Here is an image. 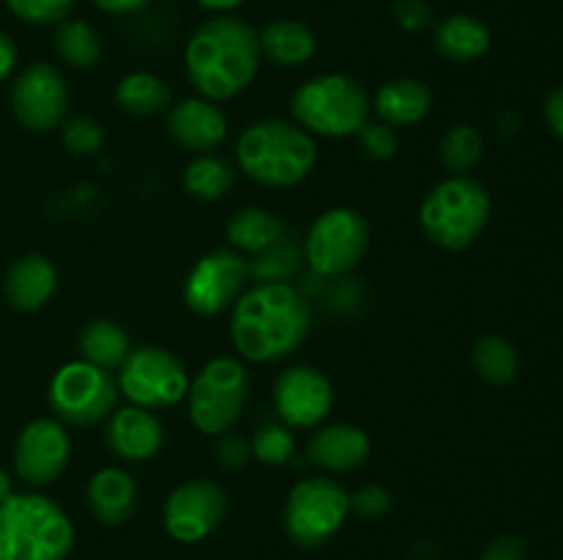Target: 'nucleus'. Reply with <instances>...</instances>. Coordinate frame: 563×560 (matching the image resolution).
I'll use <instances>...</instances> for the list:
<instances>
[{
  "instance_id": "1",
  "label": "nucleus",
  "mask_w": 563,
  "mask_h": 560,
  "mask_svg": "<svg viewBox=\"0 0 563 560\" xmlns=\"http://www.w3.org/2000/svg\"><path fill=\"white\" fill-rule=\"evenodd\" d=\"M311 322V307L295 285L256 283L231 307V344L245 360L275 362L300 349Z\"/></svg>"
},
{
  "instance_id": "2",
  "label": "nucleus",
  "mask_w": 563,
  "mask_h": 560,
  "mask_svg": "<svg viewBox=\"0 0 563 560\" xmlns=\"http://www.w3.org/2000/svg\"><path fill=\"white\" fill-rule=\"evenodd\" d=\"M258 31L245 20L218 14L203 22L185 47L190 86L209 102H225L245 91L262 66Z\"/></svg>"
},
{
  "instance_id": "3",
  "label": "nucleus",
  "mask_w": 563,
  "mask_h": 560,
  "mask_svg": "<svg viewBox=\"0 0 563 560\" xmlns=\"http://www.w3.org/2000/svg\"><path fill=\"white\" fill-rule=\"evenodd\" d=\"M75 527L55 500L14 492L0 500V560H66Z\"/></svg>"
},
{
  "instance_id": "4",
  "label": "nucleus",
  "mask_w": 563,
  "mask_h": 560,
  "mask_svg": "<svg viewBox=\"0 0 563 560\" xmlns=\"http://www.w3.org/2000/svg\"><path fill=\"white\" fill-rule=\"evenodd\" d=\"M236 165L262 187H295L317 165V143L291 121L264 119L236 141Z\"/></svg>"
},
{
  "instance_id": "5",
  "label": "nucleus",
  "mask_w": 563,
  "mask_h": 560,
  "mask_svg": "<svg viewBox=\"0 0 563 560\" xmlns=\"http://www.w3.org/2000/svg\"><path fill=\"white\" fill-rule=\"evenodd\" d=\"M493 198L473 176H449L427 192L421 203V228L443 250H465L487 228Z\"/></svg>"
},
{
  "instance_id": "6",
  "label": "nucleus",
  "mask_w": 563,
  "mask_h": 560,
  "mask_svg": "<svg viewBox=\"0 0 563 560\" xmlns=\"http://www.w3.org/2000/svg\"><path fill=\"white\" fill-rule=\"evenodd\" d=\"M368 110L372 104L361 82L339 71L311 77L291 93L295 124L302 126L308 135H357V130L368 121Z\"/></svg>"
},
{
  "instance_id": "7",
  "label": "nucleus",
  "mask_w": 563,
  "mask_h": 560,
  "mask_svg": "<svg viewBox=\"0 0 563 560\" xmlns=\"http://www.w3.org/2000/svg\"><path fill=\"white\" fill-rule=\"evenodd\" d=\"M251 395V377L236 357H214L187 388L190 423L207 437L231 432Z\"/></svg>"
},
{
  "instance_id": "8",
  "label": "nucleus",
  "mask_w": 563,
  "mask_h": 560,
  "mask_svg": "<svg viewBox=\"0 0 563 560\" xmlns=\"http://www.w3.org/2000/svg\"><path fill=\"white\" fill-rule=\"evenodd\" d=\"M350 494L333 478H306L295 483L284 505V530L300 549L328 544L350 516Z\"/></svg>"
},
{
  "instance_id": "9",
  "label": "nucleus",
  "mask_w": 563,
  "mask_h": 560,
  "mask_svg": "<svg viewBox=\"0 0 563 560\" xmlns=\"http://www.w3.org/2000/svg\"><path fill=\"white\" fill-rule=\"evenodd\" d=\"M372 245V225L357 209L335 206L319 214L306 234L302 256L322 278L352 272Z\"/></svg>"
},
{
  "instance_id": "10",
  "label": "nucleus",
  "mask_w": 563,
  "mask_h": 560,
  "mask_svg": "<svg viewBox=\"0 0 563 560\" xmlns=\"http://www.w3.org/2000/svg\"><path fill=\"white\" fill-rule=\"evenodd\" d=\"M47 401L55 421L69 426H97L113 415L119 384L110 371L86 360H71L55 371Z\"/></svg>"
},
{
  "instance_id": "11",
  "label": "nucleus",
  "mask_w": 563,
  "mask_h": 560,
  "mask_svg": "<svg viewBox=\"0 0 563 560\" xmlns=\"http://www.w3.org/2000/svg\"><path fill=\"white\" fill-rule=\"evenodd\" d=\"M115 384L135 406L165 410L187 399L190 377L185 362L163 346H135L121 362Z\"/></svg>"
},
{
  "instance_id": "12",
  "label": "nucleus",
  "mask_w": 563,
  "mask_h": 560,
  "mask_svg": "<svg viewBox=\"0 0 563 560\" xmlns=\"http://www.w3.org/2000/svg\"><path fill=\"white\" fill-rule=\"evenodd\" d=\"M251 280V264L234 247H214L196 261L185 280V305L198 316H218L234 307Z\"/></svg>"
},
{
  "instance_id": "13",
  "label": "nucleus",
  "mask_w": 563,
  "mask_h": 560,
  "mask_svg": "<svg viewBox=\"0 0 563 560\" xmlns=\"http://www.w3.org/2000/svg\"><path fill=\"white\" fill-rule=\"evenodd\" d=\"M229 514V494L209 478L179 483L163 505V527L174 541L198 544L212 536Z\"/></svg>"
},
{
  "instance_id": "14",
  "label": "nucleus",
  "mask_w": 563,
  "mask_h": 560,
  "mask_svg": "<svg viewBox=\"0 0 563 560\" xmlns=\"http://www.w3.org/2000/svg\"><path fill=\"white\" fill-rule=\"evenodd\" d=\"M69 110V88L53 64H31L11 82V113L27 132H53Z\"/></svg>"
},
{
  "instance_id": "15",
  "label": "nucleus",
  "mask_w": 563,
  "mask_h": 560,
  "mask_svg": "<svg viewBox=\"0 0 563 560\" xmlns=\"http://www.w3.org/2000/svg\"><path fill=\"white\" fill-rule=\"evenodd\" d=\"M71 443L64 423L55 417H36L20 432L14 443V472L27 486H49L69 464Z\"/></svg>"
},
{
  "instance_id": "16",
  "label": "nucleus",
  "mask_w": 563,
  "mask_h": 560,
  "mask_svg": "<svg viewBox=\"0 0 563 560\" xmlns=\"http://www.w3.org/2000/svg\"><path fill=\"white\" fill-rule=\"evenodd\" d=\"M273 406L289 428H317L333 410V384L319 368L291 366L275 379Z\"/></svg>"
},
{
  "instance_id": "17",
  "label": "nucleus",
  "mask_w": 563,
  "mask_h": 560,
  "mask_svg": "<svg viewBox=\"0 0 563 560\" xmlns=\"http://www.w3.org/2000/svg\"><path fill=\"white\" fill-rule=\"evenodd\" d=\"M104 443L121 461H146L163 450L165 426L146 406H121L104 423Z\"/></svg>"
},
{
  "instance_id": "18",
  "label": "nucleus",
  "mask_w": 563,
  "mask_h": 560,
  "mask_svg": "<svg viewBox=\"0 0 563 560\" xmlns=\"http://www.w3.org/2000/svg\"><path fill=\"white\" fill-rule=\"evenodd\" d=\"M168 135L192 154H209L229 137V119L214 102L203 97H187L168 108Z\"/></svg>"
},
{
  "instance_id": "19",
  "label": "nucleus",
  "mask_w": 563,
  "mask_h": 560,
  "mask_svg": "<svg viewBox=\"0 0 563 560\" xmlns=\"http://www.w3.org/2000/svg\"><path fill=\"white\" fill-rule=\"evenodd\" d=\"M372 453V443L363 428L350 423H328L317 426L308 439V461L322 467L324 472H355L361 470Z\"/></svg>"
},
{
  "instance_id": "20",
  "label": "nucleus",
  "mask_w": 563,
  "mask_h": 560,
  "mask_svg": "<svg viewBox=\"0 0 563 560\" xmlns=\"http://www.w3.org/2000/svg\"><path fill=\"white\" fill-rule=\"evenodd\" d=\"M58 289V269L42 253L20 256L3 278V294L14 311L33 313L47 305Z\"/></svg>"
},
{
  "instance_id": "21",
  "label": "nucleus",
  "mask_w": 563,
  "mask_h": 560,
  "mask_svg": "<svg viewBox=\"0 0 563 560\" xmlns=\"http://www.w3.org/2000/svg\"><path fill=\"white\" fill-rule=\"evenodd\" d=\"M86 497L88 511H91V516L99 525L119 527L130 522V516L135 514L137 483L121 467H104V470H97L91 475Z\"/></svg>"
},
{
  "instance_id": "22",
  "label": "nucleus",
  "mask_w": 563,
  "mask_h": 560,
  "mask_svg": "<svg viewBox=\"0 0 563 560\" xmlns=\"http://www.w3.org/2000/svg\"><path fill=\"white\" fill-rule=\"evenodd\" d=\"M432 110V91L416 77H396L374 97V113L388 126H416Z\"/></svg>"
},
{
  "instance_id": "23",
  "label": "nucleus",
  "mask_w": 563,
  "mask_h": 560,
  "mask_svg": "<svg viewBox=\"0 0 563 560\" xmlns=\"http://www.w3.org/2000/svg\"><path fill=\"white\" fill-rule=\"evenodd\" d=\"M262 55L280 69H297L317 55V36L300 20H275L258 33Z\"/></svg>"
},
{
  "instance_id": "24",
  "label": "nucleus",
  "mask_w": 563,
  "mask_h": 560,
  "mask_svg": "<svg viewBox=\"0 0 563 560\" xmlns=\"http://www.w3.org/2000/svg\"><path fill=\"white\" fill-rule=\"evenodd\" d=\"M489 31L478 16L451 14L434 25V47L454 64H473L489 49Z\"/></svg>"
},
{
  "instance_id": "25",
  "label": "nucleus",
  "mask_w": 563,
  "mask_h": 560,
  "mask_svg": "<svg viewBox=\"0 0 563 560\" xmlns=\"http://www.w3.org/2000/svg\"><path fill=\"white\" fill-rule=\"evenodd\" d=\"M286 234V225L280 223L278 214H273L264 206H245L240 212L231 214L229 225H225V236L229 245L242 256H256V253L267 250L269 245Z\"/></svg>"
},
{
  "instance_id": "26",
  "label": "nucleus",
  "mask_w": 563,
  "mask_h": 560,
  "mask_svg": "<svg viewBox=\"0 0 563 560\" xmlns=\"http://www.w3.org/2000/svg\"><path fill=\"white\" fill-rule=\"evenodd\" d=\"M80 360L102 368V371H119L121 362L132 351L130 335L110 318H93L77 335Z\"/></svg>"
},
{
  "instance_id": "27",
  "label": "nucleus",
  "mask_w": 563,
  "mask_h": 560,
  "mask_svg": "<svg viewBox=\"0 0 563 560\" xmlns=\"http://www.w3.org/2000/svg\"><path fill=\"white\" fill-rule=\"evenodd\" d=\"M115 104L130 115H157L174 104V91L159 75L132 71L115 86Z\"/></svg>"
},
{
  "instance_id": "28",
  "label": "nucleus",
  "mask_w": 563,
  "mask_h": 560,
  "mask_svg": "<svg viewBox=\"0 0 563 560\" xmlns=\"http://www.w3.org/2000/svg\"><path fill=\"white\" fill-rule=\"evenodd\" d=\"M473 371L493 388H506L517 379L520 371V355H517L515 344L504 335H484L473 346Z\"/></svg>"
},
{
  "instance_id": "29",
  "label": "nucleus",
  "mask_w": 563,
  "mask_h": 560,
  "mask_svg": "<svg viewBox=\"0 0 563 560\" xmlns=\"http://www.w3.org/2000/svg\"><path fill=\"white\" fill-rule=\"evenodd\" d=\"M53 47L71 69H91L102 58V38L97 27L86 20H64L55 25Z\"/></svg>"
},
{
  "instance_id": "30",
  "label": "nucleus",
  "mask_w": 563,
  "mask_h": 560,
  "mask_svg": "<svg viewBox=\"0 0 563 560\" xmlns=\"http://www.w3.org/2000/svg\"><path fill=\"white\" fill-rule=\"evenodd\" d=\"M185 190L201 201H220L236 181V168L218 154H198L185 168Z\"/></svg>"
},
{
  "instance_id": "31",
  "label": "nucleus",
  "mask_w": 563,
  "mask_h": 560,
  "mask_svg": "<svg viewBox=\"0 0 563 560\" xmlns=\"http://www.w3.org/2000/svg\"><path fill=\"white\" fill-rule=\"evenodd\" d=\"M484 137L476 126L454 124L440 137V163L451 176H471V170L482 163Z\"/></svg>"
},
{
  "instance_id": "32",
  "label": "nucleus",
  "mask_w": 563,
  "mask_h": 560,
  "mask_svg": "<svg viewBox=\"0 0 563 560\" xmlns=\"http://www.w3.org/2000/svg\"><path fill=\"white\" fill-rule=\"evenodd\" d=\"M302 261H306L302 247L297 245V239L284 234L275 245L256 253L253 261L247 264H251V278H256L258 283H289L300 272Z\"/></svg>"
},
{
  "instance_id": "33",
  "label": "nucleus",
  "mask_w": 563,
  "mask_h": 560,
  "mask_svg": "<svg viewBox=\"0 0 563 560\" xmlns=\"http://www.w3.org/2000/svg\"><path fill=\"white\" fill-rule=\"evenodd\" d=\"M297 439L291 434V428L280 421H267L253 432L251 439V453L253 459H258L262 464L280 467L295 456Z\"/></svg>"
},
{
  "instance_id": "34",
  "label": "nucleus",
  "mask_w": 563,
  "mask_h": 560,
  "mask_svg": "<svg viewBox=\"0 0 563 560\" xmlns=\"http://www.w3.org/2000/svg\"><path fill=\"white\" fill-rule=\"evenodd\" d=\"M5 9L27 25H60L69 20L75 0H3Z\"/></svg>"
},
{
  "instance_id": "35",
  "label": "nucleus",
  "mask_w": 563,
  "mask_h": 560,
  "mask_svg": "<svg viewBox=\"0 0 563 560\" xmlns=\"http://www.w3.org/2000/svg\"><path fill=\"white\" fill-rule=\"evenodd\" d=\"M60 141L71 154H97L102 148L104 130L93 115H71L60 124Z\"/></svg>"
},
{
  "instance_id": "36",
  "label": "nucleus",
  "mask_w": 563,
  "mask_h": 560,
  "mask_svg": "<svg viewBox=\"0 0 563 560\" xmlns=\"http://www.w3.org/2000/svg\"><path fill=\"white\" fill-rule=\"evenodd\" d=\"M355 137H357V146H361V152L366 154L368 159H377V163L390 159L396 154V148H399L394 126L383 124V121H366V124L357 130Z\"/></svg>"
},
{
  "instance_id": "37",
  "label": "nucleus",
  "mask_w": 563,
  "mask_h": 560,
  "mask_svg": "<svg viewBox=\"0 0 563 560\" xmlns=\"http://www.w3.org/2000/svg\"><path fill=\"white\" fill-rule=\"evenodd\" d=\"M390 505H394V497L379 483H368V486H361L355 494H350V511H355L363 519H379V516L388 514Z\"/></svg>"
},
{
  "instance_id": "38",
  "label": "nucleus",
  "mask_w": 563,
  "mask_h": 560,
  "mask_svg": "<svg viewBox=\"0 0 563 560\" xmlns=\"http://www.w3.org/2000/svg\"><path fill=\"white\" fill-rule=\"evenodd\" d=\"M394 20L401 31L423 33L434 25V9L429 0H396Z\"/></svg>"
},
{
  "instance_id": "39",
  "label": "nucleus",
  "mask_w": 563,
  "mask_h": 560,
  "mask_svg": "<svg viewBox=\"0 0 563 560\" xmlns=\"http://www.w3.org/2000/svg\"><path fill=\"white\" fill-rule=\"evenodd\" d=\"M218 459L220 464L229 467V470H236V467H245L247 461L253 459L251 453V443L242 437H236V434H220L218 437Z\"/></svg>"
},
{
  "instance_id": "40",
  "label": "nucleus",
  "mask_w": 563,
  "mask_h": 560,
  "mask_svg": "<svg viewBox=\"0 0 563 560\" xmlns=\"http://www.w3.org/2000/svg\"><path fill=\"white\" fill-rule=\"evenodd\" d=\"M526 541L520 536H498L487 544L482 560H526Z\"/></svg>"
},
{
  "instance_id": "41",
  "label": "nucleus",
  "mask_w": 563,
  "mask_h": 560,
  "mask_svg": "<svg viewBox=\"0 0 563 560\" xmlns=\"http://www.w3.org/2000/svg\"><path fill=\"white\" fill-rule=\"evenodd\" d=\"M544 119H548L550 130L563 141V86L553 88L544 99Z\"/></svg>"
},
{
  "instance_id": "42",
  "label": "nucleus",
  "mask_w": 563,
  "mask_h": 560,
  "mask_svg": "<svg viewBox=\"0 0 563 560\" xmlns=\"http://www.w3.org/2000/svg\"><path fill=\"white\" fill-rule=\"evenodd\" d=\"M16 60H20L16 44L11 42L9 33L0 31V82H3L5 77H11V71L16 69Z\"/></svg>"
},
{
  "instance_id": "43",
  "label": "nucleus",
  "mask_w": 563,
  "mask_h": 560,
  "mask_svg": "<svg viewBox=\"0 0 563 560\" xmlns=\"http://www.w3.org/2000/svg\"><path fill=\"white\" fill-rule=\"evenodd\" d=\"M91 3L108 14H135V11L146 9L152 0H91Z\"/></svg>"
},
{
  "instance_id": "44",
  "label": "nucleus",
  "mask_w": 563,
  "mask_h": 560,
  "mask_svg": "<svg viewBox=\"0 0 563 560\" xmlns=\"http://www.w3.org/2000/svg\"><path fill=\"white\" fill-rule=\"evenodd\" d=\"M196 3L201 5V9L214 11V14H231V11L240 9L245 0H196Z\"/></svg>"
},
{
  "instance_id": "45",
  "label": "nucleus",
  "mask_w": 563,
  "mask_h": 560,
  "mask_svg": "<svg viewBox=\"0 0 563 560\" xmlns=\"http://www.w3.org/2000/svg\"><path fill=\"white\" fill-rule=\"evenodd\" d=\"M9 494H14V489H11V475L0 467V500H5Z\"/></svg>"
}]
</instances>
